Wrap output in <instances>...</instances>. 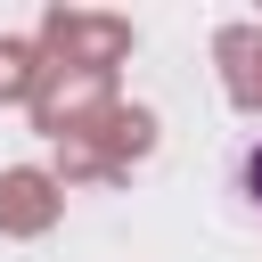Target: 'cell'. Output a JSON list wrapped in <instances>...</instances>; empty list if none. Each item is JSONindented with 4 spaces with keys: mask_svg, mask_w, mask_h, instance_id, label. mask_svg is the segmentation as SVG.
<instances>
[{
    "mask_svg": "<svg viewBox=\"0 0 262 262\" xmlns=\"http://www.w3.org/2000/svg\"><path fill=\"white\" fill-rule=\"evenodd\" d=\"M246 196L262 205V147H246Z\"/></svg>",
    "mask_w": 262,
    "mask_h": 262,
    "instance_id": "6da1fadb",
    "label": "cell"
}]
</instances>
